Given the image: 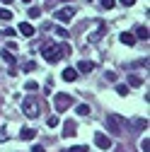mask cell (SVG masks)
Masks as SVG:
<instances>
[{
  "mask_svg": "<svg viewBox=\"0 0 150 152\" xmlns=\"http://www.w3.org/2000/svg\"><path fill=\"white\" fill-rule=\"evenodd\" d=\"M75 111H78L80 116H90V106H87V104H80L78 109H75Z\"/></svg>",
  "mask_w": 150,
  "mask_h": 152,
  "instance_id": "obj_16",
  "label": "cell"
},
{
  "mask_svg": "<svg viewBox=\"0 0 150 152\" xmlns=\"http://www.w3.org/2000/svg\"><path fill=\"white\" fill-rule=\"evenodd\" d=\"M65 53H70V46L68 44H53V41H49V44L41 46V56H44L46 63H58Z\"/></svg>",
  "mask_w": 150,
  "mask_h": 152,
  "instance_id": "obj_1",
  "label": "cell"
},
{
  "mask_svg": "<svg viewBox=\"0 0 150 152\" xmlns=\"http://www.w3.org/2000/svg\"><path fill=\"white\" fill-rule=\"evenodd\" d=\"M104 77H107L109 82H116V75H114V72H107V75H104Z\"/></svg>",
  "mask_w": 150,
  "mask_h": 152,
  "instance_id": "obj_28",
  "label": "cell"
},
{
  "mask_svg": "<svg viewBox=\"0 0 150 152\" xmlns=\"http://www.w3.org/2000/svg\"><path fill=\"white\" fill-rule=\"evenodd\" d=\"M32 152H46V150H44L41 145H34V147H32Z\"/></svg>",
  "mask_w": 150,
  "mask_h": 152,
  "instance_id": "obj_31",
  "label": "cell"
},
{
  "mask_svg": "<svg viewBox=\"0 0 150 152\" xmlns=\"http://www.w3.org/2000/svg\"><path fill=\"white\" fill-rule=\"evenodd\" d=\"M95 145L107 152V150L111 147V140H109V135H104V133H97V135H95Z\"/></svg>",
  "mask_w": 150,
  "mask_h": 152,
  "instance_id": "obj_6",
  "label": "cell"
},
{
  "mask_svg": "<svg viewBox=\"0 0 150 152\" xmlns=\"http://www.w3.org/2000/svg\"><path fill=\"white\" fill-rule=\"evenodd\" d=\"M5 48H7V51H17V44H15V41H10V44H7Z\"/></svg>",
  "mask_w": 150,
  "mask_h": 152,
  "instance_id": "obj_30",
  "label": "cell"
},
{
  "mask_svg": "<svg viewBox=\"0 0 150 152\" xmlns=\"http://www.w3.org/2000/svg\"><path fill=\"white\" fill-rule=\"evenodd\" d=\"M10 17H12V12H10V10L0 7V20H10Z\"/></svg>",
  "mask_w": 150,
  "mask_h": 152,
  "instance_id": "obj_19",
  "label": "cell"
},
{
  "mask_svg": "<svg viewBox=\"0 0 150 152\" xmlns=\"http://www.w3.org/2000/svg\"><path fill=\"white\" fill-rule=\"evenodd\" d=\"M5 140H7V130L0 128V142H5Z\"/></svg>",
  "mask_w": 150,
  "mask_h": 152,
  "instance_id": "obj_27",
  "label": "cell"
},
{
  "mask_svg": "<svg viewBox=\"0 0 150 152\" xmlns=\"http://www.w3.org/2000/svg\"><path fill=\"white\" fill-rule=\"evenodd\" d=\"M119 39H121V44H126V46H133V44H136V36L131 34V31H124Z\"/></svg>",
  "mask_w": 150,
  "mask_h": 152,
  "instance_id": "obj_11",
  "label": "cell"
},
{
  "mask_svg": "<svg viewBox=\"0 0 150 152\" xmlns=\"http://www.w3.org/2000/svg\"><path fill=\"white\" fill-rule=\"evenodd\" d=\"M73 17H75V7L73 5H68V7H63V10L56 12V20H58V22H70Z\"/></svg>",
  "mask_w": 150,
  "mask_h": 152,
  "instance_id": "obj_5",
  "label": "cell"
},
{
  "mask_svg": "<svg viewBox=\"0 0 150 152\" xmlns=\"http://www.w3.org/2000/svg\"><path fill=\"white\" fill-rule=\"evenodd\" d=\"M136 128H148V121H145V118H138V121H136Z\"/></svg>",
  "mask_w": 150,
  "mask_h": 152,
  "instance_id": "obj_25",
  "label": "cell"
},
{
  "mask_svg": "<svg viewBox=\"0 0 150 152\" xmlns=\"http://www.w3.org/2000/svg\"><path fill=\"white\" fill-rule=\"evenodd\" d=\"M75 70H78V72H92V70H95V63H92V61H80Z\"/></svg>",
  "mask_w": 150,
  "mask_h": 152,
  "instance_id": "obj_9",
  "label": "cell"
},
{
  "mask_svg": "<svg viewBox=\"0 0 150 152\" xmlns=\"http://www.w3.org/2000/svg\"><path fill=\"white\" fill-rule=\"evenodd\" d=\"M119 3H121L124 7H131V5H133V3H136V0H119Z\"/></svg>",
  "mask_w": 150,
  "mask_h": 152,
  "instance_id": "obj_29",
  "label": "cell"
},
{
  "mask_svg": "<svg viewBox=\"0 0 150 152\" xmlns=\"http://www.w3.org/2000/svg\"><path fill=\"white\" fill-rule=\"evenodd\" d=\"M39 15H41L39 7H29V17H39Z\"/></svg>",
  "mask_w": 150,
  "mask_h": 152,
  "instance_id": "obj_23",
  "label": "cell"
},
{
  "mask_svg": "<svg viewBox=\"0 0 150 152\" xmlns=\"http://www.w3.org/2000/svg\"><path fill=\"white\" fill-rule=\"evenodd\" d=\"M22 111H24V116L36 118V116H39V102H36L34 97H27V99L22 102Z\"/></svg>",
  "mask_w": 150,
  "mask_h": 152,
  "instance_id": "obj_3",
  "label": "cell"
},
{
  "mask_svg": "<svg viewBox=\"0 0 150 152\" xmlns=\"http://www.w3.org/2000/svg\"><path fill=\"white\" fill-rule=\"evenodd\" d=\"M128 82H131V87H138V85H140L143 80L138 77V75H131V77H128Z\"/></svg>",
  "mask_w": 150,
  "mask_h": 152,
  "instance_id": "obj_17",
  "label": "cell"
},
{
  "mask_svg": "<svg viewBox=\"0 0 150 152\" xmlns=\"http://www.w3.org/2000/svg\"><path fill=\"white\" fill-rule=\"evenodd\" d=\"M36 89H39V85H36L34 80H29V82H27V92H36Z\"/></svg>",
  "mask_w": 150,
  "mask_h": 152,
  "instance_id": "obj_20",
  "label": "cell"
},
{
  "mask_svg": "<svg viewBox=\"0 0 150 152\" xmlns=\"http://www.w3.org/2000/svg\"><path fill=\"white\" fill-rule=\"evenodd\" d=\"M0 56H3V61H5V63H10V65H15V61H17V58H15V56H12L7 48H3V53H0Z\"/></svg>",
  "mask_w": 150,
  "mask_h": 152,
  "instance_id": "obj_15",
  "label": "cell"
},
{
  "mask_svg": "<svg viewBox=\"0 0 150 152\" xmlns=\"http://www.w3.org/2000/svg\"><path fill=\"white\" fill-rule=\"evenodd\" d=\"M102 5H104V10H111L114 7V0H102Z\"/></svg>",
  "mask_w": 150,
  "mask_h": 152,
  "instance_id": "obj_24",
  "label": "cell"
},
{
  "mask_svg": "<svg viewBox=\"0 0 150 152\" xmlns=\"http://www.w3.org/2000/svg\"><path fill=\"white\" fill-rule=\"evenodd\" d=\"M34 135H36L34 128H22V130H20V138H22V140H32Z\"/></svg>",
  "mask_w": 150,
  "mask_h": 152,
  "instance_id": "obj_12",
  "label": "cell"
},
{
  "mask_svg": "<svg viewBox=\"0 0 150 152\" xmlns=\"http://www.w3.org/2000/svg\"><path fill=\"white\" fill-rule=\"evenodd\" d=\"M63 3H70V0H63Z\"/></svg>",
  "mask_w": 150,
  "mask_h": 152,
  "instance_id": "obj_33",
  "label": "cell"
},
{
  "mask_svg": "<svg viewBox=\"0 0 150 152\" xmlns=\"http://www.w3.org/2000/svg\"><path fill=\"white\" fill-rule=\"evenodd\" d=\"M24 3H29V0H24Z\"/></svg>",
  "mask_w": 150,
  "mask_h": 152,
  "instance_id": "obj_35",
  "label": "cell"
},
{
  "mask_svg": "<svg viewBox=\"0 0 150 152\" xmlns=\"http://www.w3.org/2000/svg\"><path fill=\"white\" fill-rule=\"evenodd\" d=\"M0 3H3V5H10V3H12V0H0Z\"/></svg>",
  "mask_w": 150,
  "mask_h": 152,
  "instance_id": "obj_32",
  "label": "cell"
},
{
  "mask_svg": "<svg viewBox=\"0 0 150 152\" xmlns=\"http://www.w3.org/2000/svg\"><path fill=\"white\" fill-rule=\"evenodd\" d=\"M104 29H107V27H104V22H97V29H95V31L90 34V41H92V44H97V41L102 39V34H104Z\"/></svg>",
  "mask_w": 150,
  "mask_h": 152,
  "instance_id": "obj_7",
  "label": "cell"
},
{
  "mask_svg": "<svg viewBox=\"0 0 150 152\" xmlns=\"http://www.w3.org/2000/svg\"><path fill=\"white\" fill-rule=\"evenodd\" d=\"M140 150H143V152H148V150H150V140H148V138H143V140H140Z\"/></svg>",
  "mask_w": 150,
  "mask_h": 152,
  "instance_id": "obj_21",
  "label": "cell"
},
{
  "mask_svg": "<svg viewBox=\"0 0 150 152\" xmlns=\"http://www.w3.org/2000/svg\"><path fill=\"white\" fill-rule=\"evenodd\" d=\"M133 36H136V39H145V41H148V27H143V24L136 27V34H133Z\"/></svg>",
  "mask_w": 150,
  "mask_h": 152,
  "instance_id": "obj_13",
  "label": "cell"
},
{
  "mask_svg": "<svg viewBox=\"0 0 150 152\" xmlns=\"http://www.w3.org/2000/svg\"><path fill=\"white\" fill-rule=\"evenodd\" d=\"M63 130H65V133H63L65 138H70V135H75V123H73V121H65V126H63Z\"/></svg>",
  "mask_w": 150,
  "mask_h": 152,
  "instance_id": "obj_14",
  "label": "cell"
},
{
  "mask_svg": "<svg viewBox=\"0 0 150 152\" xmlns=\"http://www.w3.org/2000/svg\"><path fill=\"white\" fill-rule=\"evenodd\" d=\"M0 36H3V31H0Z\"/></svg>",
  "mask_w": 150,
  "mask_h": 152,
  "instance_id": "obj_34",
  "label": "cell"
},
{
  "mask_svg": "<svg viewBox=\"0 0 150 152\" xmlns=\"http://www.w3.org/2000/svg\"><path fill=\"white\" fill-rule=\"evenodd\" d=\"M116 92L121 94V97H126L128 94V85H116Z\"/></svg>",
  "mask_w": 150,
  "mask_h": 152,
  "instance_id": "obj_18",
  "label": "cell"
},
{
  "mask_svg": "<svg viewBox=\"0 0 150 152\" xmlns=\"http://www.w3.org/2000/svg\"><path fill=\"white\" fill-rule=\"evenodd\" d=\"M61 77H63L65 82H75V80H78V70H75V68H65V70L61 72Z\"/></svg>",
  "mask_w": 150,
  "mask_h": 152,
  "instance_id": "obj_8",
  "label": "cell"
},
{
  "mask_svg": "<svg viewBox=\"0 0 150 152\" xmlns=\"http://www.w3.org/2000/svg\"><path fill=\"white\" fill-rule=\"evenodd\" d=\"M104 123H107V130L114 133V135H121L124 133V118L119 116V113H107Z\"/></svg>",
  "mask_w": 150,
  "mask_h": 152,
  "instance_id": "obj_2",
  "label": "cell"
},
{
  "mask_svg": "<svg viewBox=\"0 0 150 152\" xmlns=\"http://www.w3.org/2000/svg\"><path fill=\"white\" fill-rule=\"evenodd\" d=\"M17 29H20V34H24V36H34V34H36V29H34L29 22H22Z\"/></svg>",
  "mask_w": 150,
  "mask_h": 152,
  "instance_id": "obj_10",
  "label": "cell"
},
{
  "mask_svg": "<svg viewBox=\"0 0 150 152\" xmlns=\"http://www.w3.org/2000/svg\"><path fill=\"white\" fill-rule=\"evenodd\" d=\"M68 152H87V147H85V145H75V147H70Z\"/></svg>",
  "mask_w": 150,
  "mask_h": 152,
  "instance_id": "obj_22",
  "label": "cell"
},
{
  "mask_svg": "<svg viewBox=\"0 0 150 152\" xmlns=\"http://www.w3.org/2000/svg\"><path fill=\"white\" fill-rule=\"evenodd\" d=\"M56 126H58V118L51 116V118H49V128H56Z\"/></svg>",
  "mask_w": 150,
  "mask_h": 152,
  "instance_id": "obj_26",
  "label": "cell"
},
{
  "mask_svg": "<svg viewBox=\"0 0 150 152\" xmlns=\"http://www.w3.org/2000/svg\"><path fill=\"white\" fill-rule=\"evenodd\" d=\"M53 104H56V109H58V111H65V109L73 104V97H70V94H56Z\"/></svg>",
  "mask_w": 150,
  "mask_h": 152,
  "instance_id": "obj_4",
  "label": "cell"
}]
</instances>
